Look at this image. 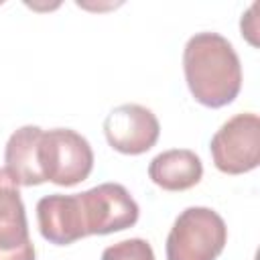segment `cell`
Masks as SVG:
<instances>
[{
  "label": "cell",
  "instance_id": "cell-1",
  "mask_svg": "<svg viewBox=\"0 0 260 260\" xmlns=\"http://www.w3.org/2000/svg\"><path fill=\"white\" fill-rule=\"evenodd\" d=\"M183 71L191 95L205 108H223L242 89L240 57L219 32H195L185 43Z\"/></svg>",
  "mask_w": 260,
  "mask_h": 260
},
{
  "label": "cell",
  "instance_id": "cell-2",
  "mask_svg": "<svg viewBox=\"0 0 260 260\" xmlns=\"http://www.w3.org/2000/svg\"><path fill=\"white\" fill-rule=\"evenodd\" d=\"M228 242L223 217L211 207H187L167 236V260H215Z\"/></svg>",
  "mask_w": 260,
  "mask_h": 260
},
{
  "label": "cell",
  "instance_id": "cell-3",
  "mask_svg": "<svg viewBox=\"0 0 260 260\" xmlns=\"http://www.w3.org/2000/svg\"><path fill=\"white\" fill-rule=\"evenodd\" d=\"M39 167L45 181L59 187H73L89 177L93 169V150L87 138L71 128L43 130Z\"/></svg>",
  "mask_w": 260,
  "mask_h": 260
},
{
  "label": "cell",
  "instance_id": "cell-4",
  "mask_svg": "<svg viewBox=\"0 0 260 260\" xmlns=\"http://www.w3.org/2000/svg\"><path fill=\"white\" fill-rule=\"evenodd\" d=\"M211 158L225 175L250 173L260 165V118L254 112L232 116L213 134Z\"/></svg>",
  "mask_w": 260,
  "mask_h": 260
},
{
  "label": "cell",
  "instance_id": "cell-5",
  "mask_svg": "<svg viewBox=\"0 0 260 260\" xmlns=\"http://www.w3.org/2000/svg\"><path fill=\"white\" fill-rule=\"evenodd\" d=\"M87 236H106L132 228L140 209L130 191L120 183H102L77 193Z\"/></svg>",
  "mask_w": 260,
  "mask_h": 260
},
{
  "label": "cell",
  "instance_id": "cell-6",
  "mask_svg": "<svg viewBox=\"0 0 260 260\" xmlns=\"http://www.w3.org/2000/svg\"><path fill=\"white\" fill-rule=\"evenodd\" d=\"M104 134L114 150L134 156L148 152L156 144L160 124L152 110L140 104H122L106 116Z\"/></svg>",
  "mask_w": 260,
  "mask_h": 260
},
{
  "label": "cell",
  "instance_id": "cell-7",
  "mask_svg": "<svg viewBox=\"0 0 260 260\" xmlns=\"http://www.w3.org/2000/svg\"><path fill=\"white\" fill-rule=\"evenodd\" d=\"M0 260H35L18 183L0 169Z\"/></svg>",
  "mask_w": 260,
  "mask_h": 260
},
{
  "label": "cell",
  "instance_id": "cell-8",
  "mask_svg": "<svg viewBox=\"0 0 260 260\" xmlns=\"http://www.w3.org/2000/svg\"><path fill=\"white\" fill-rule=\"evenodd\" d=\"M37 221L41 236L55 246H69L87 236L77 193L41 197L37 203Z\"/></svg>",
  "mask_w": 260,
  "mask_h": 260
},
{
  "label": "cell",
  "instance_id": "cell-9",
  "mask_svg": "<svg viewBox=\"0 0 260 260\" xmlns=\"http://www.w3.org/2000/svg\"><path fill=\"white\" fill-rule=\"evenodd\" d=\"M43 128L26 124L14 130L4 148V162L10 177L22 187H35L45 183V177L39 167V142Z\"/></svg>",
  "mask_w": 260,
  "mask_h": 260
},
{
  "label": "cell",
  "instance_id": "cell-10",
  "mask_svg": "<svg viewBox=\"0 0 260 260\" xmlns=\"http://www.w3.org/2000/svg\"><path fill=\"white\" fill-rule=\"evenodd\" d=\"M148 177L165 191H187L201 181L203 162L189 148H171L150 160Z\"/></svg>",
  "mask_w": 260,
  "mask_h": 260
},
{
  "label": "cell",
  "instance_id": "cell-11",
  "mask_svg": "<svg viewBox=\"0 0 260 260\" xmlns=\"http://www.w3.org/2000/svg\"><path fill=\"white\" fill-rule=\"evenodd\" d=\"M100 260H154L152 246L142 238L122 240L114 246H108L102 252Z\"/></svg>",
  "mask_w": 260,
  "mask_h": 260
},
{
  "label": "cell",
  "instance_id": "cell-12",
  "mask_svg": "<svg viewBox=\"0 0 260 260\" xmlns=\"http://www.w3.org/2000/svg\"><path fill=\"white\" fill-rule=\"evenodd\" d=\"M256 10H258V4L254 2L246 14H242V20H240V28H242V37L248 39L250 45L258 47V39H256V32H258V24H256Z\"/></svg>",
  "mask_w": 260,
  "mask_h": 260
}]
</instances>
